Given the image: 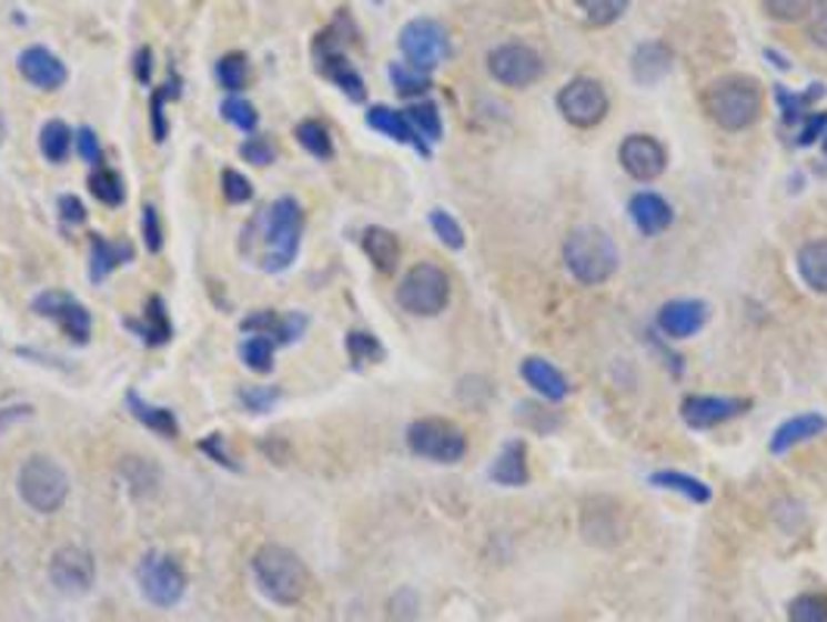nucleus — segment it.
Masks as SVG:
<instances>
[{"label":"nucleus","mask_w":827,"mask_h":622,"mask_svg":"<svg viewBox=\"0 0 827 622\" xmlns=\"http://www.w3.org/2000/svg\"><path fill=\"white\" fill-rule=\"evenodd\" d=\"M302 240V205L293 197H281L268 209H259L243 228L240 252L265 271H286Z\"/></svg>","instance_id":"nucleus-1"},{"label":"nucleus","mask_w":827,"mask_h":622,"mask_svg":"<svg viewBox=\"0 0 827 622\" xmlns=\"http://www.w3.org/2000/svg\"><path fill=\"white\" fill-rule=\"evenodd\" d=\"M252 575L274 604L296 606L309 591V570L296 551L283 544H262L252 558Z\"/></svg>","instance_id":"nucleus-2"},{"label":"nucleus","mask_w":827,"mask_h":622,"mask_svg":"<svg viewBox=\"0 0 827 622\" xmlns=\"http://www.w3.org/2000/svg\"><path fill=\"white\" fill-rule=\"evenodd\" d=\"M703 109L722 131H747L763 116V91L747 76L718 78L703 93Z\"/></svg>","instance_id":"nucleus-3"},{"label":"nucleus","mask_w":827,"mask_h":622,"mask_svg":"<svg viewBox=\"0 0 827 622\" xmlns=\"http://www.w3.org/2000/svg\"><path fill=\"white\" fill-rule=\"evenodd\" d=\"M563 262L578 283L597 287V283L613 278V271L619 264V249L607 231H601L594 224H582L563 240Z\"/></svg>","instance_id":"nucleus-4"},{"label":"nucleus","mask_w":827,"mask_h":622,"mask_svg":"<svg viewBox=\"0 0 827 622\" xmlns=\"http://www.w3.org/2000/svg\"><path fill=\"white\" fill-rule=\"evenodd\" d=\"M19 495L34 513H57L69 498V476L48 454H32L19 466Z\"/></svg>","instance_id":"nucleus-5"},{"label":"nucleus","mask_w":827,"mask_h":622,"mask_svg":"<svg viewBox=\"0 0 827 622\" xmlns=\"http://www.w3.org/2000/svg\"><path fill=\"white\" fill-rule=\"evenodd\" d=\"M399 305L417 318H433L438 311H445L448 299H452V280L448 274L433 262H421L414 264L407 271L402 283H399Z\"/></svg>","instance_id":"nucleus-6"},{"label":"nucleus","mask_w":827,"mask_h":622,"mask_svg":"<svg viewBox=\"0 0 827 622\" xmlns=\"http://www.w3.org/2000/svg\"><path fill=\"white\" fill-rule=\"evenodd\" d=\"M407 449L436 464H457L467 454V435L452 420L421 418L407 427Z\"/></svg>","instance_id":"nucleus-7"},{"label":"nucleus","mask_w":827,"mask_h":622,"mask_svg":"<svg viewBox=\"0 0 827 622\" xmlns=\"http://www.w3.org/2000/svg\"><path fill=\"white\" fill-rule=\"evenodd\" d=\"M134 575H138V585H141L143 598L157 606H174L184 598V591H188L184 566L172 554H165V551H147L141 563H138Z\"/></svg>","instance_id":"nucleus-8"},{"label":"nucleus","mask_w":827,"mask_h":622,"mask_svg":"<svg viewBox=\"0 0 827 622\" xmlns=\"http://www.w3.org/2000/svg\"><path fill=\"white\" fill-rule=\"evenodd\" d=\"M557 107H561L563 119L576 128H594L607 119V91L601 81L594 78H573L569 84H563L557 93Z\"/></svg>","instance_id":"nucleus-9"},{"label":"nucleus","mask_w":827,"mask_h":622,"mask_svg":"<svg viewBox=\"0 0 827 622\" xmlns=\"http://www.w3.org/2000/svg\"><path fill=\"white\" fill-rule=\"evenodd\" d=\"M399 47L405 53L407 66L433 72L438 62L448 57V31L436 19H414L399 34Z\"/></svg>","instance_id":"nucleus-10"},{"label":"nucleus","mask_w":827,"mask_h":622,"mask_svg":"<svg viewBox=\"0 0 827 622\" xmlns=\"http://www.w3.org/2000/svg\"><path fill=\"white\" fill-rule=\"evenodd\" d=\"M488 76L504 88H530L545 76V62L532 47L501 44L488 53Z\"/></svg>","instance_id":"nucleus-11"},{"label":"nucleus","mask_w":827,"mask_h":622,"mask_svg":"<svg viewBox=\"0 0 827 622\" xmlns=\"http://www.w3.org/2000/svg\"><path fill=\"white\" fill-rule=\"evenodd\" d=\"M48 573L50 582L57 585V591H63L69 598H79V594H88L91 585H94L97 566L88 548H81V544H63V548L53 551Z\"/></svg>","instance_id":"nucleus-12"},{"label":"nucleus","mask_w":827,"mask_h":622,"mask_svg":"<svg viewBox=\"0 0 827 622\" xmlns=\"http://www.w3.org/2000/svg\"><path fill=\"white\" fill-rule=\"evenodd\" d=\"M32 309L34 314L60 324L69 340L81 342V345L91 340V311L84 309L75 295L63 293V290H48V293L34 295Z\"/></svg>","instance_id":"nucleus-13"},{"label":"nucleus","mask_w":827,"mask_h":622,"mask_svg":"<svg viewBox=\"0 0 827 622\" xmlns=\"http://www.w3.org/2000/svg\"><path fill=\"white\" fill-rule=\"evenodd\" d=\"M314 57H317V72L324 78H330L340 91L349 93V100H355V103L364 100V81H361V76L355 72V66L349 62V57L340 50V41L333 38V31L317 34Z\"/></svg>","instance_id":"nucleus-14"},{"label":"nucleus","mask_w":827,"mask_h":622,"mask_svg":"<svg viewBox=\"0 0 827 622\" xmlns=\"http://www.w3.org/2000/svg\"><path fill=\"white\" fill-rule=\"evenodd\" d=\"M619 162L628 171V178L647 184V181H656L666 171L669 156H666V147L650 134H628L619 143Z\"/></svg>","instance_id":"nucleus-15"},{"label":"nucleus","mask_w":827,"mask_h":622,"mask_svg":"<svg viewBox=\"0 0 827 622\" xmlns=\"http://www.w3.org/2000/svg\"><path fill=\"white\" fill-rule=\"evenodd\" d=\"M749 408L747 399H722V395H687L682 402V418L694 430H713L725 420L740 418Z\"/></svg>","instance_id":"nucleus-16"},{"label":"nucleus","mask_w":827,"mask_h":622,"mask_svg":"<svg viewBox=\"0 0 827 622\" xmlns=\"http://www.w3.org/2000/svg\"><path fill=\"white\" fill-rule=\"evenodd\" d=\"M17 66L22 78L32 81L34 88H41V91H57V88H63L65 78H69L65 62L57 53H50L48 47H29V50H22Z\"/></svg>","instance_id":"nucleus-17"},{"label":"nucleus","mask_w":827,"mask_h":622,"mask_svg":"<svg viewBox=\"0 0 827 622\" xmlns=\"http://www.w3.org/2000/svg\"><path fill=\"white\" fill-rule=\"evenodd\" d=\"M709 318V309L697 302V299H675V302H666L663 309L656 311V327L672 337V340H687L694 337Z\"/></svg>","instance_id":"nucleus-18"},{"label":"nucleus","mask_w":827,"mask_h":622,"mask_svg":"<svg viewBox=\"0 0 827 622\" xmlns=\"http://www.w3.org/2000/svg\"><path fill=\"white\" fill-rule=\"evenodd\" d=\"M240 327L246 333H259V337H271L274 342H293L302 337V330L309 327L305 314H278V311H255L250 318H243Z\"/></svg>","instance_id":"nucleus-19"},{"label":"nucleus","mask_w":827,"mask_h":622,"mask_svg":"<svg viewBox=\"0 0 827 622\" xmlns=\"http://www.w3.org/2000/svg\"><path fill=\"white\" fill-rule=\"evenodd\" d=\"M367 124H371L374 131H380V134H386V138L414 147L421 156H430V143L411 128L405 112H399V109L390 107H371L367 109Z\"/></svg>","instance_id":"nucleus-20"},{"label":"nucleus","mask_w":827,"mask_h":622,"mask_svg":"<svg viewBox=\"0 0 827 622\" xmlns=\"http://www.w3.org/2000/svg\"><path fill=\"white\" fill-rule=\"evenodd\" d=\"M628 215L632 221L638 224V231L644 237H656V233H663L672 224V205L659 193H635L632 202H628Z\"/></svg>","instance_id":"nucleus-21"},{"label":"nucleus","mask_w":827,"mask_h":622,"mask_svg":"<svg viewBox=\"0 0 827 622\" xmlns=\"http://www.w3.org/2000/svg\"><path fill=\"white\" fill-rule=\"evenodd\" d=\"M520 373H523V380H526L538 395H545L547 402H563V399L569 395V380H566L551 361H545V358H526V361L520 364Z\"/></svg>","instance_id":"nucleus-22"},{"label":"nucleus","mask_w":827,"mask_h":622,"mask_svg":"<svg viewBox=\"0 0 827 622\" xmlns=\"http://www.w3.org/2000/svg\"><path fill=\"white\" fill-rule=\"evenodd\" d=\"M827 430V420L821 414H799V418H790L787 423H780L775 435H771V445L768 451L771 454H787L790 449H796L799 442H809L815 435H821Z\"/></svg>","instance_id":"nucleus-23"},{"label":"nucleus","mask_w":827,"mask_h":622,"mask_svg":"<svg viewBox=\"0 0 827 622\" xmlns=\"http://www.w3.org/2000/svg\"><path fill=\"white\" fill-rule=\"evenodd\" d=\"M672 50L663 41H647L635 50L632 57V76L638 84H656L669 76Z\"/></svg>","instance_id":"nucleus-24"},{"label":"nucleus","mask_w":827,"mask_h":622,"mask_svg":"<svg viewBox=\"0 0 827 622\" xmlns=\"http://www.w3.org/2000/svg\"><path fill=\"white\" fill-rule=\"evenodd\" d=\"M492 480L498 485H511V489H520V485L530 482V461H526V445L523 442L514 439L498 451V458L492 464Z\"/></svg>","instance_id":"nucleus-25"},{"label":"nucleus","mask_w":827,"mask_h":622,"mask_svg":"<svg viewBox=\"0 0 827 622\" xmlns=\"http://www.w3.org/2000/svg\"><path fill=\"white\" fill-rule=\"evenodd\" d=\"M361 247L367 252V259L374 262L376 271H383V274H392L399 259H402V243L386 228H367L361 233Z\"/></svg>","instance_id":"nucleus-26"},{"label":"nucleus","mask_w":827,"mask_h":622,"mask_svg":"<svg viewBox=\"0 0 827 622\" xmlns=\"http://www.w3.org/2000/svg\"><path fill=\"white\" fill-rule=\"evenodd\" d=\"M131 259H134L131 243H110L103 233L91 237V280L94 283L107 280L119 264H128Z\"/></svg>","instance_id":"nucleus-27"},{"label":"nucleus","mask_w":827,"mask_h":622,"mask_svg":"<svg viewBox=\"0 0 827 622\" xmlns=\"http://www.w3.org/2000/svg\"><path fill=\"white\" fill-rule=\"evenodd\" d=\"M128 327L141 337L147 345H165L172 340V321H169V311H165V302L153 295L143 309V321H128Z\"/></svg>","instance_id":"nucleus-28"},{"label":"nucleus","mask_w":827,"mask_h":622,"mask_svg":"<svg viewBox=\"0 0 827 622\" xmlns=\"http://www.w3.org/2000/svg\"><path fill=\"white\" fill-rule=\"evenodd\" d=\"M796 268H799V278L806 280L809 290L827 293V240H811L799 249Z\"/></svg>","instance_id":"nucleus-29"},{"label":"nucleus","mask_w":827,"mask_h":622,"mask_svg":"<svg viewBox=\"0 0 827 622\" xmlns=\"http://www.w3.org/2000/svg\"><path fill=\"white\" fill-rule=\"evenodd\" d=\"M128 411L134 414V420H141L147 430H153V433H159L162 439H174V435H178V418H174V411L143 402L138 392H128Z\"/></svg>","instance_id":"nucleus-30"},{"label":"nucleus","mask_w":827,"mask_h":622,"mask_svg":"<svg viewBox=\"0 0 827 622\" xmlns=\"http://www.w3.org/2000/svg\"><path fill=\"white\" fill-rule=\"evenodd\" d=\"M650 482L659 485V489H669V492H682L694 504H706L713 498V492L706 489V482H700L697 476H687V473H678V470H659V473L650 476Z\"/></svg>","instance_id":"nucleus-31"},{"label":"nucleus","mask_w":827,"mask_h":622,"mask_svg":"<svg viewBox=\"0 0 827 622\" xmlns=\"http://www.w3.org/2000/svg\"><path fill=\"white\" fill-rule=\"evenodd\" d=\"M72 150V131L69 124L53 119L41 128V153L48 156V162H65V156Z\"/></svg>","instance_id":"nucleus-32"},{"label":"nucleus","mask_w":827,"mask_h":622,"mask_svg":"<svg viewBox=\"0 0 827 622\" xmlns=\"http://www.w3.org/2000/svg\"><path fill=\"white\" fill-rule=\"evenodd\" d=\"M296 140L314 156V159H333V140H330V131L321 122L314 119H305V122L296 124Z\"/></svg>","instance_id":"nucleus-33"},{"label":"nucleus","mask_w":827,"mask_h":622,"mask_svg":"<svg viewBox=\"0 0 827 622\" xmlns=\"http://www.w3.org/2000/svg\"><path fill=\"white\" fill-rule=\"evenodd\" d=\"M274 345H278L274 340L252 333L250 340H243V345H240V358L255 373H268L274 368Z\"/></svg>","instance_id":"nucleus-34"},{"label":"nucleus","mask_w":827,"mask_h":622,"mask_svg":"<svg viewBox=\"0 0 827 622\" xmlns=\"http://www.w3.org/2000/svg\"><path fill=\"white\" fill-rule=\"evenodd\" d=\"M775 93H778V103H780V112H784V122L787 124H796V122H803L806 119V107L809 103H815L821 93H825V88L821 84H811V91L809 93H790L787 88H775Z\"/></svg>","instance_id":"nucleus-35"},{"label":"nucleus","mask_w":827,"mask_h":622,"mask_svg":"<svg viewBox=\"0 0 827 622\" xmlns=\"http://www.w3.org/2000/svg\"><path fill=\"white\" fill-rule=\"evenodd\" d=\"M88 184H91V193H94L103 205H122V202H125V184H122L119 171L100 169V165H97V171L91 174Z\"/></svg>","instance_id":"nucleus-36"},{"label":"nucleus","mask_w":827,"mask_h":622,"mask_svg":"<svg viewBox=\"0 0 827 622\" xmlns=\"http://www.w3.org/2000/svg\"><path fill=\"white\" fill-rule=\"evenodd\" d=\"M576 3L588 19V26H594V29L613 26L628 10V0H576Z\"/></svg>","instance_id":"nucleus-37"},{"label":"nucleus","mask_w":827,"mask_h":622,"mask_svg":"<svg viewBox=\"0 0 827 622\" xmlns=\"http://www.w3.org/2000/svg\"><path fill=\"white\" fill-rule=\"evenodd\" d=\"M405 116L407 122H411V128H414L426 143L442 138V116H438V109L433 107V103H414V107L405 109Z\"/></svg>","instance_id":"nucleus-38"},{"label":"nucleus","mask_w":827,"mask_h":622,"mask_svg":"<svg viewBox=\"0 0 827 622\" xmlns=\"http://www.w3.org/2000/svg\"><path fill=\"white\" fill-rule=\"evenodd\" d=\"M390 78L402 97H421V93L430 91V76L414 69V66H407V62H395L390 69Z\"/></svg>","instance_id":"nucleus-39"},{"label":"nucleus","mask_w":827,"mask_h":622,"mask_svg":"<svg viewBox=\"0 0 827 622\" xmlns=\"http://www.w3.org/2000/svg\"><path fill=\"white\" fill-rule=\"evenodd\" d=\"M122 473H125V480L134 485L138 495L153 492L159 485V470L150 464V461H143V458H125V461H122Z\"/></svg>","instance_id":"nucleus-40"},{"label":"nucleus","mask_w":827,"mask_h":622,"mask_svg":"<svg viewBox=\"0 0 827 622\" xmlns=\"http://www.w3.org/2000/svg\"><path fill=\"white\" fill-rule=\"evenodd\" d=\"M246 57L243 53H228V57H221L219 66H215V76H219L221 88L224 91L236 93L243 84H246Z\"/></svg>","instance_id":"nucleus-41"},{"label":"nucleus","mask_w":827,"mask_h":622,"mask_svg":"<svg viewBox=\"0 0 827 622\" xmlns=\"http://www.w3.org/2000/svg\"><path fill=\"white\" fill-rule=\"evenodd\" d=\"M787 616L790 622H827V594H799Z\"/></svg>","instance_id":"nucleus-42"},{"label":"nucleus","mask_w":827,"mask_h":622,"mask_svg":"<svg viewBox=\"0 0 827 622\" xmlns=\"http://www.w3.org/2000/svg\"><path fill=\"white\" fill-rule=\"evenodd\" d=\"M345 349L355 364H367V361H380L383 358V345L376 342L374 333H364V330H352L345 337Z\"/></svg>","instance_id":"nucleus-43"},{"label":"nucleus","mask_w":827,"mask_h":622,"mask_svg":"<svg viewBox=\"0 0 827 622\" xmlns=\"http://www.w3.org/2000/svg\"><path fill=\"white\" fill-rule=\"evenodd\" d=\"M221 116L234 124V128H240L243 134H252V131H255V124H259V112H255V107L246 103V100H240V97L224 100V103H221Z\"/></svg>","instance_id":"nucleus-44"},{"label":"nucleus","mask_w":827,"mask_h":622,"mask_svg":"<svg viewBox=\"0 0 827 622\" xmlns=\"http://www.w3.org/2000/svg\"><path fill=\"white\" fill-rule=\"evenodd\" d=\"M430 224H433V231H436V237L445 247L464 249V228H461L445 209H433V212H430Z\"/></svg>","instance_id":"nucleus-45"},{"label":"nucleus","mask_w":827,"mask_h":622,"mask_svg":"<svg viewBox=\"0 0 827 622\" xmlns=\"http://www.w3.org/2000/svg\"><path fill=\"white\" fill-rule=\"evenodd\" d=\"M806 31H809L811 44L827 50V0H811L809 13H806Z\"/></svg>","instance_id":"nucleus-46"},{"label":"nucleus","mask_w":827,"mask_h":622,"mask_svg":"<svg viewBox=\"0 0 827 622\" xmlns=\"http://www.w3.org/2000/svg\"><path fill=\"white\" fill-rule=\"evenodd\" d=\"M811 0H763V10L778 22H796L809 13Z\"/></svg>","instance_id":"nucleus-47"},{"label":"nucleus","mask_w":827,"mask_h":622,"mask_svg":"<svg viewBox=\"0 0 827 622\" xmlns=\"http://www.w3.org/2000/svg\"><path fill=\"white\" fill-rule=\"evenodd\" d=\"M221 190H224V200L228 202H246L252 200V184L246 174L228 169L221 174Z\"/></svg>","instance_id":"nucleus-48"},{"label":"nucleus","mask_w":827,"mask_h":622,"mask_svg":"<svg viewBox=\"0 0 827 622\" xmlns=\"http://www.w3.org/2000/svg\"><path fill=\"white\" fill-rule=\"evenodd\" d=\"M240 156L246 162H252V165H271L274 162V147L265 138H246L243 147H240Z\"/></svg>","instance_id":"nucleus-49"},{"label":"nucleus","mask_w":827,"mask_h":622,"mask_svg":"<svg viewBox=\"0 0 827 622\" xmlns=\"http://www.w3.org/2000/svg\"><path fill=\"white\" fill-rule=\"evenodd\" d=\"M143 243H147V252L162 249V221L153 205H143Z\"/></svg>","instance_id":"nucleus-50"},{"label":"nucleus","mask_w":827,"mask_h":622,"mask_svg":"<svg viewBox=\"0 0 827 622\" xmlns=\"http://www.w3.org/2000/svg\"><path fill=\"white\" fill-rule=\"evenodd\" d=\"M417 610H421V604H417V594L411 589H402L392 598V616L399 622H411L417 616Z\"/></svg>","instance_id":"nucleus-51"},{"label":"nucleus","mask_w":827,"mask_h":622,"mask_svg":"<svg viewBox=\"0 0 827 622\" xmlns=\"http://www.w3.org/2000/svg\"><path fill=\"white\" fill-rule=\"evenodd\" d=\"M827 131V112H815L809 119H803V128H799V138H796V147H809L818 138H825Z\"/></svg>","instance_id":"nucleus-52"},{"label":"nucleus","mask_w":827,"mask_h":622,"mask_svg":"<svg viewBox=\"0 0 827 622\" xmlns=\"http://www.w3.org/2000/svg\"><path fill=\"white\" fill-rule=\"evenodd\" d=\"M75 143H79V153L88 165H100V143H97V134L91 128H81L75 134Z\"/></svg>","instance_id":"nucleus-53"},{"label":"nucleus","mask_w":827,"mask_h":622,"mask_svg":"<svg viewBox=\"0 0 827 622\" xmlns=\"http://www.w3.org/2000/svg\"><path fill=\"white\" fill-rule=\"evenodd\" d=\"M240 399H243V404L252 408V411H268V408L274 404V399H278V389H243Z\"/></svg>","instance_id":"nucleus-54"},{"label":"nucleus","mask_w":827,"mask_h":622,"mask_svg":"<svg viewBox=\"0 0 827 622\" xmlns=\"http://www.w3.org/2000/svg\"><path fill=\"white\" fill-rule=\"evenodd\" d=\"M169 93H172V84H169L165 91L153 93V107H150V112H153V138H157L159 143L165 140V131H169V128H165V112H162V103H165Z\"/></svg>","instance_id":"nucleus-55"},{"label":"nucleus","mask_w":827,"mask_h":622,"mask_svg":"<svg viewBox=\"0 0 827 622\" xmlns=\"http://www.w3.org/2000/svg\"><path fill=\"white\" fill-rule=\"evenodd\" d=\"M60 215H63L65 224H84V218H88V212H84V202L79 200V197H60Z\"/></svg>","instance_id":"nucleus-56"},{"label":"nucleus","mask_w":827,"mask_h":622,"mask_svg":"<svg viewBox=\"0 0 827 622\" xmlns=\"http://www.w3.org/2000/svg\"><path fill=\"white\" fill-rule=\"evenodd\" d=\"M134 76H138L141 84H147L150 76H153V53H150V47L138 50V57H134Z\"/></svg>","instance_id":"nucleus-57"},{"label":"nucleus","mask_w":827,"mask_h":622,"mask_svg":"<svg viewBox=\"0 0 827 622\" xmlns=\"http://www.w3.org/2000/svg\"><path fill=\"white\" fill-rule=\"evenodd\" d=\"M200 449L209 451V454H212V458H215V461H219V464L234 466V461H231V454H228V451H224V442H221V435H219V433H212V435H209V439H205V442H203V445H200Z\"/></svg>","instance_id":"nucleus-58"},{"label":"nucleus","mask_w":827,"mask_h":622,"mask_svg":"<svg viewBox=\"0 0 827 622\" xmlns=\"http://www.w3.org/2000/svg\"><path fill=\"white\" fill-rule=\"evenodd\" d=\"M0 143H3V119H0Z\"/></svg>","instance_id":"nucleus-59"},{"label":"nucleus","mask_w":827,"mask_h":622,"mask_svg":"<svg viewBox=\"0 0 827 622\" xmlns=\"http://www.w3.org/2000/svg\"><path fill=\"white\" fill-rule=\"evenodd\" d=\"M825 156H827V131H825Z\"/></svg>","instance_id":"nucleus-60"}]
</instances>
